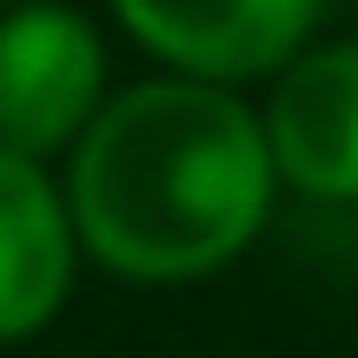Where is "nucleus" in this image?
Returning a JSON list of instances; mask_svg holds the SVG:
<instances>
[{"instance_id": "nucleus-1", "label": "nucleus", "mask_w": 358, "mask_h": 358, "mask_svg": "<svg viewBox=\"0 0 358 358\" xmlns=\"http://www.w3.org/2000/svg\"><path fill=\"white\" fill-rule=\"evenodd\" d=\"M268 127L209 83H142L75 157V224L97 262L172 284L231 262L268 217Z\"/></svg>"}, {"instance_id": "nucleus-2", "label": "nucleus", "mask_w": 358, "mask_h": 358, "mask_svg": "<svg viewBox=\"0 0 358 358\" xmlns=\"http://www.w3.org/2000/svg\"><path fill=\"white\" fill-rule=\"evenodd\" d=\"M105 45L75 8H15L0 22V150L38 157L90 127Z\"/></svg>"}, {"instance_id": "nucleus-5", "label": "nucleus", "mask_w": 358, "mask_h": 358, "mask_svg": "<svg viewBox=\"0 0 358 358\" xmlns=\"http://www.w3.org/2000/svg\"><path fill=\"white\" fill-rule=\"evenodd\" d=\"M67 268H75V239H67L60 194L38 179L30 157L0 150V343L60 313Z\"/></svg>"}, {"instance_id": "nucleus-3", "label": "nucleus", "mask_w": 358, "mask_h": 358, "mask_svg": "<svg viewBox=\"0 0 358 358\" xmlns=\"http://www.w3.org/2000/svg\"><path fill=\"white\" fill-rule=\"evenodd\" d=\"M134 38L209 83L268 75L306 45L321 0H112Z\"/></svg>"}, {"instance_id": "nucleus-4", "label": "nucleus", "mask_w": 358, "mask_h": 358, "mask_svg": "<svg viewBox=\"0 0 358 358\" xmlns=\"http://www.w3.org/2000/svg\"><path fill=\"white\" fill-rule=\"evenodd\" d=\"M268 157L291 187L358 201V45L313 52L268 97Z\"/></svg>"}]
</instances>
